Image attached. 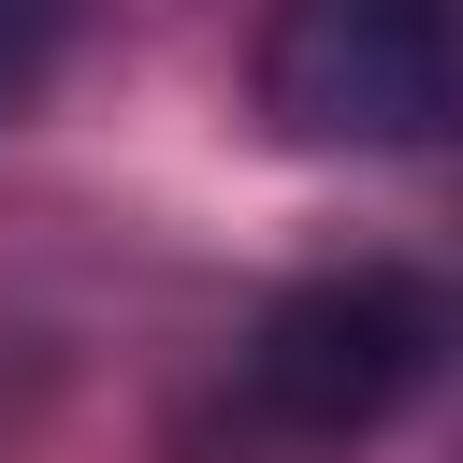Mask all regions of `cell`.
Instances as JSON below:
<instances>
[{
	"label": "cell",
	"mask_w": 463,
	"mask_h": 463,
	"mask_svg": "<svg viewBox=\"0 0 463 463\" xmlns=\"http://www.w3.org/2000/svg\"><path fill=\"white\" fill-rule=\"evenodd\" d=\"M449 362H463V289L434 260H391V246L304 260L232 333V420L260 449H347V434H391Z\"/></svg>",
	"instance_id": "cell-1"
},
{
	"label": "cell",
	"mask_w": 463,
	"mask_h": 463,
	"mask_svg": "<svg viewBox=\"0 0 463 463\" xmlns=\"http://www.w3.org/2000/svg\"><path fill=\"white\" fill-rule=\"evenodd\" d=\"M246 87L289 159H449L463 145V0H275Z\"/></svg>",
	"instance_id": "cell-2"
},
{
	"label": "cell",
	"mask_w": 463,
	"mask_h": 463,
	"mask_svg": "<svg viewBox=\"0 0 463 463\" xmlns=\"http://www.w3.org/2000/svg\"><path fill=\"white\" fill-rule=\"evenodd\" d=\"M72 29H87V0H0V130L43 101V72H58Z\"/></svg>",
	"instance_id": "cell-3"
}]
</instances>
